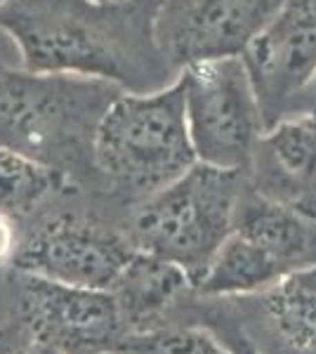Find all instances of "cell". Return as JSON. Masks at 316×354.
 I'll return each mask as SVG.
<instances>
[{
	"label": "cell",
	"instance_id": "cell-1",
	"mask_svg": "<svg viewBox=\"0 0 316 354\" xmlns=\"http://www.w3.org/2000/svg\"><path fill=\"white\" fill-rule=\"evenodd\" d=\"M160 0H10L0 31L38 73L97 78L123 93H156L180 78L156 36Z\"/></svg>",
	"mask_w": 316,
	"mask_h": 354
},
{
	"label": "cell",
	"instance_id": "cell-2",
	"mask_svg": "<svg viewBox=\"0 0 316 354\" xmlns=\"http://www.w3.org/2000/svg\"><path fill=\"white\" fill-rule=\"evenodd\" d=\"M120 93L97 78L0 64V147L93 189L97 128Z\"/></svg>",
	"mask_w": 316,
	"mask_h": 354
},
{
	"label": "cell",
	"instance_id": "cell-3",
	"mask_svg": "<svg viewBox=\"0 0 316 354\" xmlns=\"http://www.w3.org/2000/svg\"><path fill=\"white\" fill-rule=\"evenodd\" d=\"M93 163V192L132 208L185 175L196 153L182 78L156 93H120L97 128Z\"/></svg>",
	"mask_w": 316,
	"mask_h": 354
},
{
	"label": "cell",
	"instance_id": "cell-4",
	"mask_svg": "<svg viewBox=\"0 0 316 354\" xmlns=\"http://www.w3.org/2000/svg\"><path fill=\"white\" fill-rule=\"evenodd\" d=\"M245 173L196 161L185 175L137 203L130 236L140 250L182 265L192 283L234 232Z\"/></svg>",
	"mask_w": 316,
	"mask_h": 354
},
{
	"label": "cell",
	"instance_id": "cell-5",
	"mask_svg": "<svg viewBox=\"0 0 316 354\" xmlns=\"http://www.w3.org/2000/svg\"><path fill=\"white\" fill-rule=\"evenodd\" d=\"M135 253L130 230L83 208H55L21 234L10 267L66 286L111 290Z\"/></svg>",
	"mask_w": 316,
	"mask_h": 354
},
{
	"label": "cell",
	"instance_id": "cell-6",
	"mask_svg": "<svg viewBox=\"0 0 316 354\" xmlns=\"http://www.w3.org/2000/svg\"><path fill=\"white\" fill-rule=\"evenodd\" d=\"M180 78L196 161L248 173L267 128L243 59L222 57L198 62L187 66Z\"/></svg>",
	"mask_w": 316,
	"mask_h": 354
},
{
	"label": "cell",
	"instance_id": "cell-7",
	"mask_svg": "<svg viewBox=\"0 0 316 354\" xmlns=\"http://www.w3.org/2000/svg\"><path fill=\"white\" fill-rule=\"evenodd\" d=\"M12 314L64 354H113L130 333L111 290L10 272Z\"/></svg>",
	"mask_w": 316,
	"mask_h": 354
},
{
	"label": "cell",
	"instance_id": "cell-8",
	"mask_svg": "<svg viewBox=\"0 0 316 354\" xmlns=\"http://www.w3.org/2000/svg\"><path fill=\"white\" fill-rule=\"evenodd\" d=\"M284 0H160L156 36L168 64L187 66L241 57Z\"/></svg>",
	"mask_w": 316,
	"mask_h": 354
},
{
	"label": "cell",
	"instance_id": "cell-9",
	"mask_svg": "<svg viewBox=\"0 0 316 354\" xmlns=\"http://www.w3.org/2000/svg\"><path fill=\"white\" fill-rule=\"evenodd\" d=\"M241 59L248 68L264 128H272L316 76V0H284Z\"/></svg>",
	"mask_w": 316,
	"mask_h": 354
},
{
	"label": "cell",
	"instance_id": "cell-10",
	"mask_svg": "<svg viewBox=\"0 0 316 354\" xmlns=\"http://www.w3.org/2000/svg\"><path fill=\"white\" fill-rule=\"evenodd\" d=\"M245 180L264 196L316 215V116L290 113L264 130Z\"/></svg>",
	"mask_w": 316,
	"mask_h": 354
},
{
	"label": "cell",
	"instance_id": "cell-11",
	"mask_svg": "<svg viewBox=\"0 0 316 354\" xmlns=\"http://www.w3.org/2000/svg\"><path fill=\"white\" fill-rule=\"evenodd\" d=\"M234 232L260 245L286 272L316 262V215L264 196L248 180L234 215Z\"/></svg>",
	"mask_w": 316,
	"mask_h": 354
},
{
	"label": "cell",
	"instance_id": "cell-12",
	"mask_svg": "<svg viewBox=\"0 0 316 354\" xmlns=\"http://www.w3.org/2000/svg\"><path fill=\"white\" fill-rule=\"evenodd\" d=\"M185 290H194L192 277L185 267L137 248L113 283L111 293L128 330L137 333L147 330V324L160 317Z\"/></svg>",
	"mask_w": 316,
	"mask_h": 354
},
{
	"label": "cell",
	"instance_id": "cell-13",
	"mask_svg": "<svg viewBox=\"0 0 316 354\" xmlns=\"http://www.w3.org/2000/svg\"><path fill=\"white\" fill-rule=\"evenodd\" d=\"M286 274L272 255H267L260 245L232 232L224 243L212 255L208 267L194 281L198 295L220 298V295H248L262 293Z\"/></svg>",
	"mask_w": 316,
	"mask_h": 354
},
{
	"label": "cell",
	"instance_id": "cell-14",
	"mask_svg": "<svg viewBox=\"0 0 316 354\" xmlns=\"http://www.w3.org/2000/svg\"><path fill=\"white\" fill-rule=\"evenodd\" d=\"M272 328L292 350H316V262L286 272L260 293Z\"/></svg>",
	"mask_w": 316,
	"mask_h": 354
},
{
	"label": "cell",
	"instance_id": "cell-15",
	"mask_svg": "<svg viewBox=\"0 0 316 354\" xmlns=\"http://www.w3.org/2000/svg\"><path fill=\"white\" fill-rule=\"evenodd\" d=\"M83 192L59 170L0 147V210L17 220L31 218L66 194Z\"/></svg>",
	"mask_w": 316,
	"mask_h": 354
},
{
	"label": "cell",
	"instance_id": "cell-16",
	"mask_svg": "<svg viewBox=\"0 0 316 354\" xmlns=\"http://www.w3.org/2000/svg\"><path fill=\"white\" fill-rule=\"evenodd\" d=\"M113 354H234L210 330L198 326L149 328L128 333Z\"/></svg>",
	"mask_w": 316,
	"mask_h": 354
},
{
	"label": "cell",
	"instance_id": "cell-17",
	"mask_svg": "<svg viewBox=\"0 0 316 354\" xmlns=\"http://www.w3.org/2000/svg\"><path fill=\"white\" fill-rule=\"evenodd\" d=\"M0 354H64L50 340L38 335L24 319L15 317L0 326Z\"/></svg>",
	"mask_w": 316,
	"mask_h": 354
},
{
	"label": "cell",
	"instance_id": "cell-18",
	"mask_svg": "<svg viewBox=\"0 0 316 354\" xmlns=\"http://www.w3.org/2000/svg\"><path fill=\"white\" fill-rule=\"evenodd\" d=\"M17 225H19V220L0 210V270L5 265H12L15 250L19 245V236H21Z\"/></svg>",
	"mask_w": 316,
	"mask_h": 354
},
{
	"label": "cell",
	"instance_id": "cell-19",
	"mask_svg": "<svg viewBox=\"0 0 316 354\" xmlns=\"http://www.w3.org/2000/svg\"><path fill=\"white\" fill-rule=\"evenodd\" d=\"M290 113H312V116H316V76L290 102L286 116H290Z\"/></svg>",
	"mask_w": 316,
	"mask_h": 354
},
{
	"label": "cell",
	"instance_id": "cell-20",
	"mask_svg": "<svg viewBox=\"0 0 316 354\" xmlns=\"http://www.w3.org/2000/svg\"><path fill=\"white\" fill-rule=\"evenodd\" d=\"M229 350H232L234 354H257V350L255 347L250 345L248 340L243 338V335H241V338H236L232 342V345H229Z\"/></svg>",
	"mask_w": 316,
	"mask_h": 354
},
{
	"label": "cell",
	"instance_id": "cell-21",
	"mask_svg": "<svg viewBox=\"0 0 316 354\" xmlns=\"http://www.w3.org/2000/svg\"><path fill=\"white\" fill-rule=\"evenodd\" d=\"M100 3H125V0H100Z\"/></svg>",
	"mask_w": 316,
	"mask_h": 354
},
{
	"label": "cell",
	"instance_id": "cell-22",
	"mask_svg": "<svg viewBox=\"0 0 316 354\" xmlns=\"http://www.w3.org/2000/svg\"><path fill=\"white\" fill-rule=\"evenodd\" d=\"M5 3H10V0H0V8H3V5H5Z\"/></svg>",
	"mask_w": 316,
	"mask_h": 354
}]
</instances>
